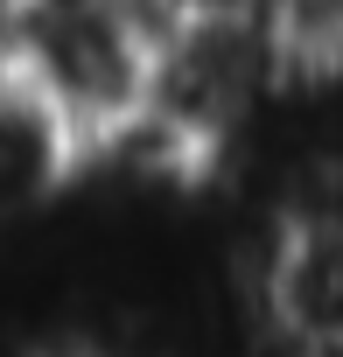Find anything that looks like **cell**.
<instances>
[{
  "label": "cell",
  "instance_id": "obj_1",
  "mask_svg": "<svg viewBox=\"0 0 343 357\" xmlns=\"http://www.w3.org/2000/svg\"><path fill=\"white\" fill-rule=\"evenodd\" d=\"M15 77L84 140V154L147 112L154 36L119 0H22L8 29Z\"/></svg>",
  "mask_w": 343,
  "mask_h": 357
},
{
  "label": "cell",
  "instance_id": "obj_2",
  "mask_svg": "<svg viewBox=\"0 0 343 357\" xmlns=\"http://www.w3.org/2000/svg\"><path fill=\"white\" fill-rule=\"evenodd\" d=\"M77 161H84V140H77L22 77L0 84V218L43 204Z\"/></svg>",
  "mask_w": 343,
  "mask_h": 357
}]
</instances>
